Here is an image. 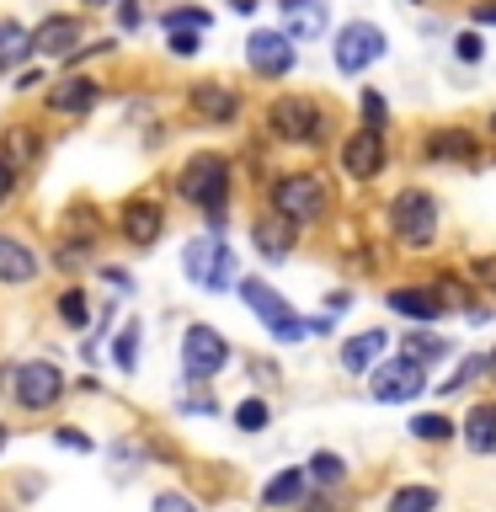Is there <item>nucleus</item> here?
<instances>
[{"mask_svg":"<svg viewBox=\"0 0 496 512\" xmlns=\"http://www.w3.org/2000/svg\"><path fill=\"white\" fill-rule=\"evenodd\" d=\"M176 192L192 203V208H203L208 224H224V208H230V160L224 155H192L182 176H176Z\"/></svg>","mask_w":496,"mask_h":512,"instance_id":"obj_1","label":"nucleus"},{"mask_svg":"<svg viewBox=\"0 0 496 512\" xmlns=\"http://www.w3.org/2000/svg\"><path fill=\"white\" fill-rule=\"evenodd\" d=\"M384 214H390V235L400 240V246H411V251H427L432 240H438L443 208H438V198H432L427 187H406V192H395Z\"/></svg>","mask_w":496,"mask_h":512,"instance_id":"obj_2","label":"nucleus"},{"mask_svg":"<svg viewBox=\"0 0 496 512\" xmlns=\"http://www.w3.org/2000/svg\"><path fill=\"white\" fill-rule=\"evenodd\" d=\"M272 214H283L288 224L304 230V224H320L331 214V192L315 171H288L272 182Z\"/></svg>","mask_w":496,"mask_h":512,"instance_id":"obj_3","label":"nucleus"},{"mask_svg":"<svg viewBox=\"0 0 496 512\" xmlns=\"http://www.w3.org/2000/svg\"><path fill=\"white\" fill-rule=\"evenodd\" d=\"M267 128L283 144H320L326 139V107L315 96H278L267 107Z\"/></svg>","mask_w":496,"mask_h":512,"instance_id":"obj_4","label":"nucleus"},{"mask_svg":"<svg viewBox=\"0 0 496 512\" xmlns=\"http://www.w3.org/2000/svg\"><path fill=\"white\" fill-rule=\"evenodd\" d=\"M240 299H246V310L272 331V342H299V336L310 331V320H299L294 310H288V299L278 294V288H267L262 278H240Z\"/></svg>","mask_w":496,"mask_h":512,"instance_id":"obj_5","label":"nucleus"},{"mask_svg":"<svg viewBox=\"0 0 496 512\" xmlns=\"http://www.w3.org/2000/svg\"><path fill=\"white\" fill-rule=\"evenodd\" d=\"M182 272L198 288H214L219 294V288L235 283V251L214 235H198V240H187V251H182Z\"/></svg>","mask_w":496,"mask_h":512,"instance_id":"obj_6","label":"nucleus"},{"mask_svg":"<svg viewBox=\"0 0 496 512\" xmlns=\"http://www.w3.org/2000/svg\"><path fill=\"white\" fill-rule=\"evenodd\" d=\"M427 390V368L406 358V352H395V358H384L374 368V384H368V395L379 400V406H406V400H416Z\"/></svg>","mask_w":496,"mask_h":512,"instance_id":"obj_7","label":"nucleus"},{"mask_svg":"<svg viewBox=\"0 0 496 512\" xmlns=\"http://www.w3.org/2000/svg\"><path fill=\"white\" fill-rule=\"evenodd\" d=\"M331 59H336L342 75H363L368 64L384 59V32L374 22H347L342 32H336V43H331Z\"/></svg>","mask_w":496,"mask_h":512,"instance_id":"obj_8","label":"nucleus"},{"mask_svg":"<svg viewBox=\"0 0 496 512\" xmlns=\"http://www.w3.org/2000/svg\"><path fill=\"white\" fill-rule=\"evenodd\" d=\"M230 363V342L214 331V326H187V336H182V368H187V379H214L219 368Z\"/></svg>","mask_w":496,"mask_h":512,"instance_id":"obj_9","label":"nucleus"},{"mask_svg":"<svg viewBox=\"0 0 496 512\" xmlns=\"http://www.w3.org/2000/svg\"><path fill=\"white\" fill-rule=\"evenodd\" d=\"M11 395H16V406H27V411H48L54 400L64 395V374L54 363H22L11 374Z\"/></svg>","mask_w":496,"mask_h":512,"instance_id":"obj_10","label":"nucleus"},{"mask_svg":"<svg viewBox=\"0 0 496 512\" xmlns=\"http://www.w3.org/2000/svg\"><path fill=\"white\" fill-rule=\"evenodd\" d=\"M246 64H251V75H262V80H283L294 70V38H288V32H251Z\"/></svg>","mask_w":496,"mask_h":512,"instance_id":"obj_11","label":"nucleus"},{"mask_svg":"<svg viewBox=\"0 0 496 512\" xmlns=\"http://www.w3.org/2000/svg\"><path fill=\"white\" fill-rule=\"evenodd\" d=\"M384 134L379 128H352V139L342 144V171L352 176V182H374V176L384 171Z\"/></svg>","mask_w":496,"mask_h":512,"instance_id":"obj_12","label":"nucleus"},{"mask_svg":"<svg viewBox=\"0 0 496 512\" xmlns=\"http://www.w3.org/2000/svg\"><path fill=\"white\" fill-rule=\"evenodd\" d=\"M118 230L128 246H155L160 235H166V208L155 198H128L123 214H118Z\"/></svg>","mask_w":496,"mask_h":512,"instance_id":"obj_13","label":"nucleus"},{"mask_svg":"<svg viewBox=\"0 0 496 512\" xmlns=\"http://www.w3.org/2000/svg\"><path fill=\"white\" fill-rule=\"evenodd\" d=\"M192 112H198L203 123H235L240 118V91L235 86H219V80H198V86L187 91Z\"/></svg>","mask_w":496,"mask_h":512,"instance_id":"obj_14","label":"nucleus"},{"mask_svg":"<svg viewBox=\"0 0 496 512\" xmlns=\"http://www.w3.org/2000/svg\"><path fill=\"white\" fill-rule=\"evenodd\" d=\"M294 240H299V224H288L283 214H262L251 224V246L267 256V262H288L294 256Z\"/></svg>","mask_w":496,"mask_h":512,"instance_id":"obj_15","label":"nucleus"},{"mask_svg":"<svg viewBox=\"0 0 496 512\" xmlns=\"http://www.w3.org/2000/svg\"><path fill=\"white\" fill-rule=\"evenodd\" d=\"M278 11H283V32H288V38H299V43L320 38L326 22H331L326 0H278Z\"/></svg>","mask_w":496,"mask_h":512,"instance_id":"obj_16","label":"nucleus"},{"mask_svg":"<svg viewBox=\"0 0 496 512\" xmlns=\"http://www.w3.org/2000/svg\"><path fill=\"white\" fill-rule=\"evenodd\" d=\"M384 304H390L395 315L416 320V326H427V320H438V315L448 310V304L438 299V288H432V283H427V288H411V283H406V288H390V294H384Z\"/></svg>","mask_w":496,"mask_h":512,"instance_id":"obj_17","label":"nucleus"},{"mask_svg":"<svg viewBox=\"0 0 496 512\" xmlns=\"http://www.w3.org/2000/svg\"><path fill=\"white\" fill-rule=\"evenodd\" d=\"M80 16H43L38 32H32V48L38 54H70L75 59V43H80Z\"/></svg>","mask_w":496,"mask_h":512,"instance_id":"obj_18","label":"nucleus"},{"mask_svg":"<svg viewBox=\"0 0 496 512\" xmlns=\"http://www.w3.org/2000/svg\"><path fill=\"white\" fill-rule=\"evenodd\" d=\"M427 160H459V166H475L480 160V139L470 128H438L427 139Z\"/></svg>","mask_w":496,"mask_h":512,"instance_id":"obj_19","label":"nucleus"},{"mask_svg":"<svg viewBox=\"0 0 496 512\" xmlns=\"http://www.w3.org/2000/svg\"><path fill=\"white\" fill-rule=\"evenodd\" d=\"M96 96H102V86H96L91 75H64L54 91H48V107L54 112H91Z\"/></svg>","mask_w":496,"mask_h":512,"instance_id":"obj_20","label":"nucleus"},{"mask_svg":"<svg viewBox=\"0 0 496 512\" xmlns=\"http://www.w3.org/2000/svg\"><path fill=\"white\" fill-rule=\"evenodd\" d=\"M32 278H38V256L22 240L0 235V283H32Z\"/></svg>","mask_w":496,"mask_h":512,"instance_id":"obj_21","label":"nucleus"},{"mask_svg":"<svg viewBox=\"0 0 496 512\" xmlns=\"http://www.w3.org/2000/svg\"><path fill=\"white\" fill-rule=\"evenodd\" d=\"M384 347H390V336L384 331H358V336H347L342 342V368L347 374H363L374 358H384Z\"/></svg>","mask_w":496,"mask_h":512,"instance_id":"obj_22","label":"nucleus"},{"mask_svg":"<svg viewBox=\"0 0 496 512\" xmlns=\"http://www.w3.org/2000/svg\"><path fill=\"white\" fill-rule=\"evenodd\" d=\"M310 496V470H283L278 480L262 486V507H294Z\"/></svg>","mask_w":496,"mask_h":512,"instance_id":"obj_23","label":"nucleus"},{"mask_svg":"<svg viewBox=\"0 0 496 512\" xmlns=\"http://www.w3.org/2000/svg\"><path fill=\"white\" fill-rule=\"evenodd\" d=\"M464 443H470V454H496V400L464 416Z\"/></svg>","mask_w":496,"mask_h":512,"instance_id":"obj_24","label":"nucleus"},{"mask_svg":"<svg viewBox=\"0 0 496 512\" xmlns=\"http://www.w3.org/2000/svg\"><path fill=\"white\" fill-rule=\"evenodd\" d=\"M400 352H406V358H416V363L427 368V363H443L454 347H448L443 336H432V331H411V336H400Z\"/></svg>","mask_w":496,"mask_h":512,"instance_id":"obj_25","label":"nucleus"},{"mask_svg":"<svg viewBox=\"0 0 496 512\" xmlns=\"http://www.w3.org/2000/svg\"><path fill=\"white\" fill-rule=\"evenodd\" d=\"M27 54H32V32L22 22H0V70L22 64Z\"/></svg>","mask_w":496,"mask_h":512,"instance_id":"obj_26","label":"nucleus"},{"mask_svg":"<svg viewBox=\"0 0 496 512\" xmlns=\"http://www.w3.org/2000/svg\"><path fill=\"white\" fill-rule=\"evenodd\" d=\"M384 512H438V491L432 486H395Z\"/></svg>","mask_w":496,"mask_h":512,"instance_id":"obj_27","label":"nucleus"},{"mask_svg":"<svg viewBox=\"0 0 496 512\" xmlns=\"http://www.w3.org/2000/svg\"><path fill=\"white\" fill-rule=\"evenodd\" d=\"M32 160H38V134H32V128H11V134H6V166L27 171Z\"/></svg>","mask_w":496,"mask_h":512,"instance_id":"obj_28","label":"nucleus"},{"mask_svg":"<svg viewBox=\"0 0 496 512\" xmlns=\"http://www.w3.org/2000/svg\"><path fill=\"white\" fill-rule=\"evenodd\" d=\"M304 470H310V486H342V480H347V464L336 459V454H326V448H320V454H310V464H304Z\"/></svg>","mask_w":496,"mask_h":512,"instance_id":"obj_29","label":"nucleus"},{"mask_svg":"<svg viewBox=\"0 0 496 512\" xmlns=\"http://www.w3.org/2000/svg\"><path fill=\"white\" fill-rule=\"evenodd\" d=\"M112 358H118L123 374H134V368H139V326H134V320H128V326L118 331V342H112Z\"/></svg>","mask_w":496,"mask_h":512,"instance_id":"obj_30","label":"nucleus"},{"mask_svg":"<svg viewBox=\"0 0 496 512\" xmlns=\"http://www.w3.org/2000/svg\"><path fill=\"white\" fill-rule=\"evenodd\" d=\"M411 438H422V443H448V438H454V422H448V416H416V422H411Z\"/></svg>","mask_w":496,"mask_h":512,"instance_id":"obj_31","label":"nucleus"},{"mask_svg":"<svg viewBox=\"0 0 496 512\" xmlns=\"http://www.w3.org/2000/svg\"><path fill=\"white\" fill-rule=\"evenodd\" d=\"M267 422H272L267 400H256V395H251V400H240V406H235V427H240V432H262Z\"/></svg>","mask_w":496,"mask_h":512,"instance_id":"obj_32","label":"nucleus"},{"mask_svg":"<svg viewBox=\"0 0 496 512\" xmlns=\"http://www.w3.org/2000/svg\"><path fill=\"white\" fill-rule=\"evenodd\" d=\"M432 288H438V299L448 304V310H470V288H464L459 278H448V272H438V278H432Z\"/></svg>","mask_w":496,"mask_h":512,"instance_id":"obj_33","label":"nucleus"},{"mask_svg":"<svg viewBox=\"0 0 496 512\" xmlns=\"http://www.w3.org/2000/svg\"><path fill=\"white\" fill-rule=\"evenodd\" d=\"M480 374H486V358H464V363L454 368V379L443 384V395H464V390H470V384H475Z\"/></svg>","mask_w":496,"mask_h":512,"instance_id":"obj_34","label":"nucleus"},{"mask_svg":"<svg viewBox=\"0 0 496 512\" xmlns=\"http://www.w3.org/2000/svg\"><path fill=\"white\" fill-rule=\"evenodd\" d=\"M59 315L70 320V326H86V320H91L86 294H80V288H64V294H59Z\"/></svg>","mask_w":496,"mask_h":512,"instance_id":"obj_35","label":"nucleus"},{"mask_svg":"<svg viewBox=\"0 0 496 512\" xmlns=\"http://www.w3.org/2000/svg\"><path fill=\"white\" fill-rule=\"evenodd\" d=\"M203 32L208 27V11H198V6H182V11H166V32Z\"/></svg>","mask_w":496,"mask_h":512,"instance_id":"obj_36","label":"nucleus"},{"mask_svg":"<svg viewBox=\"0 0 496 512\" xmlns=\"http://www.w3.org/2000/svg\"><path fill=\"white\" fill-rule=\"evenodd\" d=\"M454 54H459L464 64L486 59V43H480V32H459V38H454Z\"/></svg>","mask_w":496,"mask_h":512,"instance_id":"obj_37","label":"nucleus"},{"mask_svg":"<svg viewBox=\"0 0 496 512\" xmlns=\"http://www.w3.org/2000/svg\"><path fill=\"white\" fill-rule=\"evenodd\" d=\"M363 128H379V134H384V118H390V112H384V96L379 91H363Z\"/></svg>","mask_w":496,"mask_h":512,"instance_id":"obj_38","label":"nucleus"},{"mask_svg":"<svg viewBox=\"0 0 496 512\" xmlns=\"http://www.w3.org/2000/svg\"><path fill=\"white\" fill-rule=\"evenodd\" d=\"M150 512H198V502H192V496H182V491H160Z\"/></svg>","mask_w":496,"mask_h":512,"instance_id":"obj_39","label":"nucleus"},{"mask_svg":"<svg viewBox=\"0 0 496 512\" xmlns=\"http://www.w3.org/2000/svg\"><path fill=\"white\" fill-rule=\"evenodd\" d=\"M470 278L496 294V251H491V256H475V262H470Z\"/></svg>","mask_w":496,"mask_h":512,"instance_id":"obj_40","label":"nucleus"},{"mask_svg":"<svg viewBox=\"0 0 496 512\" xmlns=\"http://www.w3.org/2000/svg\"><path fill=\"white\" fill-rule=\"evenodd\" d=\"M198 48H203L198 32H187V27H182V32H171V54H176V59H192Z\"/></svg>","mask_w":496,"mask_h":512,"instance_id":"obj_41","label":"nucleus"},{"mask_svg":"<svg viewBox=\"0 0 496 512\" xmlns=\"http://www.w3.org/2000/svg\"><path fill=\"white\" fill-rule=\"evenodd\" d=\"M54 443L75 448V454H86V448H91V438H86V432H75V427H59V432H54Z\"/></svg>","mask_w":496,"mask_h":512,"instance_id":"obj_42","label":"nucleus"},{"mask_svg":"<svg viewBox=\"0 0 496 512\" xmlns=\"http://www.w3.org/2000/svg\"><path fill=\"white\" fill-rule=\"evenodd\" d=\"M118 16H123V27H139V22H144L139 0H123V11H118Z\"/></svg>","mask_w":496,"mask_h":512,"instance_id":"obj_43","label":"nucleus"},{"mask_svg":"<svg viewBox=\"0 0 496 512\" xmlns=\"http://www.w3.org/2000/svg\"><path fill=\"white\" fill-rule=\"evenodd\" d=\"M11 182H16V171L6 166V155H0V203H6V192H11Z\"/></svg>","mask_w":496,"mask_h":512,"instance_id":"obj_44","label":"nucleus"},{"mask_svg":"<svg viewBox=\"0 0 496 512\" xmlns=\"http://www.w3.org/2000/svg\"><path fill=\"white\" fill-rule=\"evenodd\" d=\"M475 27H496V0L491 6H475Z\"/></svg>","mask_w":496,"mask_h":512,"instance_id":"obj_45","label":"nucleus"},{"mask_svg":"<svg viewBox=\"0 0 496 512\" xmlns=\"http://www.w3.org/2000/svg\"><path fill=\"white\" fill-rule=\"evenodd\" d=\"M102 278H107L112 288H134V283H128V272H118V267H107V272H102Z\"/></svg>","mask_w":496,"mask_h":512,"instance_id":"obj_46","label":"nucleus"},{"mask_svg":"<svg viewBox=\"0 0 496 512\" xmlns=\"http://www.w3.org/2000/svg\"><path fill=\"white\" fill-rule=\"evenodd\" d=\"M230 6H235V11H256V0H230Z\"/></svg>","mask_w":496,"mask_h":512,"instance_id":"obj_47","label":"nucleus"},{"mask_svg":"<svg viewBox=\"0 0 496 512\" xmlns=\"http://www.w3.org/2000/svg\"><path fill=\"white\" fill-rule=\"evenodd\" d=\"M486 374H491V379H496V352H491V358H486Z\"/></svg>","mask_w":496,"mask_h":512,"instance_id":"obj_48","label":"nucleus"},{"mask_svg":"<svg viewBox=\"0 0 496 512\" xmlns=\"http://www.w3.org/2000/svg\"><path fill=\"white\" fill-rule=\"evenodd\" d=\"M6 438H11V432H6V422H0V448H6Z\"/></svg>","mask_w":496,"mask_h":512,"instance_id":"obj_49","label":"nucleus"},{"mask_svg":"<svg viewBox=\"0 0 496 512\" xmlns=\"http://www.w3.org/2000/svg\"><path fill=\"white\" fill-rule=\"evenodd\" d=\"M86 6H112V0H86Z\"/></svg>","mask_w":496,"mask_h":512,"instance_id":"obj_50","label":"nucleus"},{"mask_svg":"<svg viewBox=\"0 0 496 512\" xmlns=\"http://www.w3.org/2000/svg\"><path fill=\"white\" fill-rule=\"evenodd\" d=\"M491 134H496V112H491Z\"/></svg>","mask_w":496,"mask_h":512,"instance_id":"obj_51","label":"nucleus"},{"mask_svg":"<svg viewBox=\"0 0 496 512\" xmlns=\"http://www.w3.org/2000/svg\"><path fill=\"white\" fill-rule=\"evenodd\" d=\"M416 6H422V0H416Z\"/></svg>","mask_w":496,"mask_h":512,"instance_id":"obj_52","label":"nucleus"}]
</instances>
